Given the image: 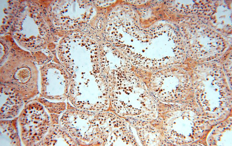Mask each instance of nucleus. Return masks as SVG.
<instances>
[{"instance_id": "1", "label": "nucleus", "mask_w": 232, "mask_h": 146, "mask_svg": "<svg viewBox=\"0 0 232 146\" xmlns=\"http://www.w3.org/2000/svg\"><path fill=\"white\" fill-rule=\"evenodd\" d=\"M39 71L35 67L27 65L0 69V79L3 81L20 84L21 85L37 81Z\"/></svg>"}]
</instances>
